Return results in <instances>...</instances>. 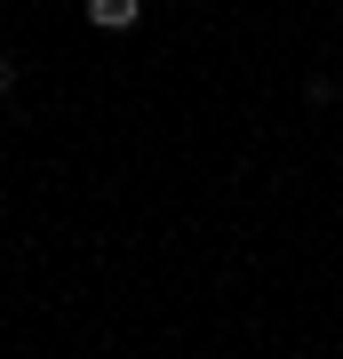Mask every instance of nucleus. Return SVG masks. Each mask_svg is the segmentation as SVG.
I'll return each instance as SVG.
<instances>
[{"mask_svg": "<svg viewBox=\"0 0 343 359\" xmlns=\"http://www.w3.org/2000/svg\"><path fill=\"white\" fill-rule=\"evenodd\" d=\"M136 16H144V0H88V25L96 32H128Z\"/></svg>", "mask_w": 343, "mask_h": 359, "instance_id": "nucleus-1", "label": "nucleus"}, {"mask_svg": "<svg viewBox=\"0 0 343 359\" xmlns=\"http://www.w3.org/2000/svg\"><path fill=\"white\" fill-rule=\"evenodd\" d=\"M16 80H25V65H16V56H0V96H8Z\"/></svg>", "mask_w": 343, "mask_h": 359, "instance_id": "nucleus-2", "label": "nucleus"}]
</instances>
